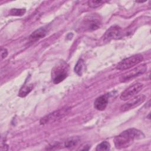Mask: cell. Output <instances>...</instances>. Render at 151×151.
Listing matches in <instances>:
<instances>
[{
    "label": "cell",
    "mask_w": 151,
    "mask_h": 151,
    "mask_svg": "<svg viewBox=\"0 0 151 151\" xmlns=\"http://www.w3.org/2000/svg\"><path fill=\"white\" fill-rule=\"evenodd\" d=\"M144 137L145 134L142 131L135 128H130L116 136L114 139V143L117 149H122L129 147L134 140Z\"/></svg>",
    "instance_id": "obj_1"
},
{
    "label": "cell",
    "mask_w": 151,
    "mask_h": 151,
    "mask_svg": "<svg viewBox=\"0 0 151 151\" xmlns=\"http://www.w3.org/2000/svg\"><path fill=\"white\" fill-rule=\"evenodd\" d=\"M8 51L6 48H1V57H2V59H4L5 58H6L8 55Z\"/></svg>",
    "instance_id": "obj_18"
},
{
    "label": "cell",
    "mask_w": 151,
    "mask_h": 151,
    "mask_svg": "<svg viewBox=\"0 0 151 151\" xmlns=\"http://www.w3.org/2000/svg\"><path fill=\"white\" fill-rule=\"evenodd\" d=\"M147 70V65L146 64H142L134 68L133 69L125 73L122 74L119 80L120 82L124 83L130 80L138 77L143 74H144Z\"/></svg>",
    "instance_id": "obj_5"
},
{
    "label": "cell",
    "mask_w": 151,
    "mask_h": 151,
    "mask_svg": "<svg viewBox=\"0 0 151 151\" xmlns=\"http://www.w3.org/2000/svg\"><path fill=\"white\" fill-rule=\"evenodd\" d=\"M110 149V145L107 141H103L101 143H99L96 148V150L97 151H107Z\"/></svg>",
    "instance_id": "obj_14"
},
{
    "label": "cell",
    "mask_w": 151,
    "mask_h": 151,
    "mask_svg": "<svg viewBox=\"0 0 151 151\" xmlns=\"http://www.w3.org/2000/svg\"><path fill=\"white\" fill-rule=\"evenodd\" d=\"M26 12V9L25 8H13L11 9L9 11V14L12 16H17L20 17L22 16Z\"/></svg>",
    "instance_id": "obj_15"
},
{
    "label": "cell",
    "mask_w": 151,
    "mask_h": 151,
    "mask_svg": "<svg viewBox=\"0 0 151 151\" xmlns=\"http://www.w3.org/2000/svg\"><path fill=\"white\" fill-rule=\"evenodd\" d=\"M48 32L47 27H42L34 31L29 37V42H35L46 36Z\"/></svg>",
    "instance_id": "obj_10"
},
{
    "label": "cell",
    "mask_w": 151,
    "mask_h": 151,
    "mask_svg": "<svg viewBox=\"0 0 151 151\" xmlns=\"http://www.w3.org/2000/svg\"><path fill=\"white\" fill-rule=\"evenodd\" d=\"M122 29L118 25H113L106 31L102 39L103 42H108L112 40L119 39L122 36Z\"/></svg>",
    "instance_id": "obj_7"
},
{
    "label": "cell",
    "mask_w": 151,
    "mask_h": 151,
    "mask_svg": "<svg viewBox=\"0 0 151 151\" xmlns=\"http://www.w3.org/2000/svg\"><path fill=\"white\" fill-rule=\"evenodd\" d=\"M84 66H85V64L84 62V60L83 59H79L78 60V61L77 62L76 64L75 65L74 70L75 71V73L78 76H81L83 71H84Z\"/></svg>",
    "instance_id": "obj_13"
},
{
    "label": "cell",
    "mask_w": 151,
    "mask_h": 151,
    "mask_svg": "<svg viewBox=\"0 0 151 151\" xmlns=\"http://www.w3.org/2000/svg\"><path fill=\"white\" fill-rule=\"evenodd\" d=\"M78 139L77 137H72L68 139L65 143V146L67 148H71L77 145L78 143Z\"/></svg>",
    "instance_id": "obj_16"
},
{
    "label": "cell",
    "mask_w": 151,
    "mask_h": 151,
    "mask_svg": "<svg viewBox=\"0 0 151 151\" xmlns=\"http://www.w3.org/2000/svg\"><path fill=\"white\" fill-rule=\"evenodd\" d=\"M109 102V97L107 94L101 95L98 97L94 102V107L99 111H103L106 109Z\"/></svg>",
    "instance_id": "obj_11"
},
{
    "label": "cell",
    "mask_w": 151,
    "mask_h": 151,
    "mask_svg": "<svg viewBox=\"0 0 151 151\" xmlns=\"http://www.w3.org/2000/svg\"><path fill=\"white\" fill-rule=\"evenodd\" d=\"M34 84H24L19 90L18 92V96L21 97H24L27 96L33 89Z\"/></svg>",
    "instance_id": "obj_12"
},
{
    "label": "cell",
    "mask_w": 151,
    "mask_h": 151,
    "mask_svg": "<svg viewBox=\"0 0 151 151\" xmlns=\"http://www.w3.org/2000/svg\"><path fill=\"white\" fill-rule=\"evenodd\" d=\"M143 60V57L141 54H135L123 59L116 65V69L124 71L128 70L136 65H137Z\"/></svg>",
    "instance_id": "obj_3"
},
{
    "label": "cell",
    "mask_w": 151,
    "mask_h": 151,
    "mask_svg": "<svg viewBox=\"0 0 151 151\" xmlns=\"http://www.w3.org/2000/svg\"><path fill=\"white\" fill-rule=\"evenodd\" d=\"M106 1H101V0H97V1H94V0H90L88 1L87 2V4L90 7V8H97L100 6H101L102 4H104Z\"/></svg>",
    "instance_id": "obj_17"
},
{
    "label": "cell",
    "mask_w": 151,
    "mask_h": 151,
    "mask_svg": "<svg viewBox=\"0 0 151 151\" xmlns=\"http://www.w3.org/2000/svg\"><path fill=\"white\" fill-rule=\"evenodd\" d=\"M143 84L141 83H136L126 88L120 94L122 100H128L137 94L143 88Z\"/></svg>",
    "instance_id": "obj_6"
},
{
    "label": "cell",
    "mask_w": 151,
    "mask_h": 151,
    "mask_svg": "<svg viewBox=\"0 0 151 151\" xmlns=\"http://www.w3.org/2000/svg\"><path fill=\"white\" fill-rule=\"evenodd\" d=\"M101 24L100 17L96 14H92L87 16L82 21L80 28L84 31H91L99 28Z\"/></svg>",
    "instance_id": "obj_2"
},
{
    "label": "cell",
    "mask_w": 151,
    "mask_h": 151,
    "mask_svg": "<svg viewBox=\"0 0 151 151\" xmlns=\"http://www.w3.org/2000/svg\"><path fill=\"white\" fill-rule=\"evenodd\" d=\"M70 108L68 107L62 108L59 110H55L42 117L40 121V124L44 125L58 121V120L64 117L66 114H67Z\"/></svg>",
    "instance_id": "obj_4"
},
{
    "label": "cell",
    "mask_w": 151,
    "mask_h": 151,
    "mask_svg": "<svg viewBox=\"0 0 151 151\" xmlns=\"http://www.w3.org/2000/svg\"><path fill=\"white\" fill-rule=\"evenodd\" d=\"M67 76V69L65 65H58L52 71L51 77L54 84H58L64 80Z\"/></svg>",
    "instance_id": "obj_9"
},
{
    "label": "cell",
    "mask_w": 151,
    "mask_h": 151,
    "mask_svg": "<svg viewBox=\"0 0 151 151\" xmlns=\"http://www.w3.org/2000/svg\"><path fill=\"white\" fill-rule=\"evenodd\" d=\"M146 99V97L144 94H140L133 97L131 98L130 100L128 101L127 103L122 105L120 107V110L122 111H126L131 109H133L135 107L140 106L142 103H143L145 101Z\"/></svg>",
    "instance_id": "obj_8"
}]
</instances>
